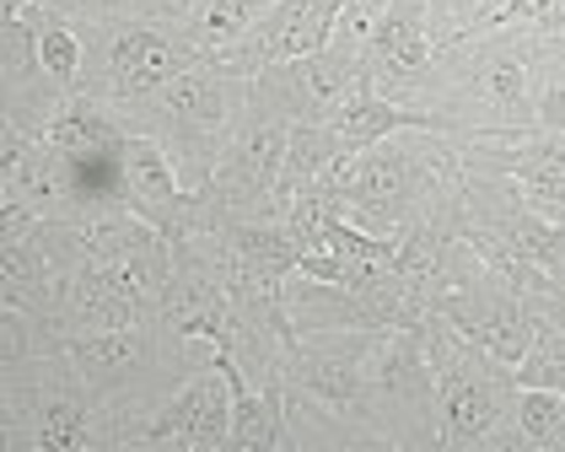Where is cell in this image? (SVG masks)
I'll list each match as a JSON object with an SVG mask.
<instances>
[{
  "label": "cell",
  "instance_id": "cell-12",
  "mask_svg": "<svg viewBox=\"0 0 565 452\" xmlns=\"http://www.w3.org/2000/svg\"><path fill=\"white\" fill-rule=\"evenodd\" d=\"M286 146H291V119L275 114L248 92L243 119L232 125V140L216 162V189L226 205V222H269L286 216V194H280V173H286Z\"/></svg>",
  "mask_w": 565,
  "mask_h": 452
},
{
  "label": "cell",
  "instance_id": "cell-9",
  "mask_svg": "<svg viewBox=\"0 0 565 452\" xmlns=\"http://www.w3.org/2000/svg\"><path fill=\"white\" fill-rule=\"evenodd\" d=\"M173 275V243H151L114 259H87L71 270L60 297V334H103V329H130L162 308Z\"/></svg>",
  "mask_w": 565,
  "mask_h": 452
},
{
  "label": "cell",
  "instance_id": "cell-11",
  "mask_svg": "<svg viewBox=\"0 0 565 452\" xmlns=\"http://www.w3.org/2000/svg\"><path fill=\"white\" fill-rule=\"evenodd\" d=\"M372 405L383 452H436V366L420 329H383L372 340Z\"/></svg>",
  "mask_w": 565,
  "mask_h": 452
},
{
  "label": "cell",
  "instance_id": "cell-20",
  "mask_svg": "<svg viewBox=\"0 0 565 452\" xmlns=\"http://www.w3.org/2000/svg\"><path fill=\"white\" fill-rule=\"evenodd\" d=\"M533 17L539 0H431V33L441 49L501 28H533Z\"/></svg>",
  "mask_w": 565,
  "mask_h": 452
},
{
  "label": "cell",
  "instance_id": "cell-17",
  "mask_svg": "<svg viewBox=\"0 0 565 452\" xmlns=\"http://www.w3.org/2000/svg\"><path fill=\"white\" fill-rule=\"evenodd\" d=\"M221 377L232 388V431L221 452H286V399L280 383H254L232 351L216 356Z\"/></svg>",
  "mask_w": 565,
  "mask_h": 452
},
{
  "label": "cell",
  "instance_id": "cell-2",
  "mask_svg": "<svg viewBox=\"0 0 565 452\" xmlns=\"http://www.w3.org/2000/svg\"><path fill=\"white\" fill-rule=\"evenodd\" d=\"M539 71H533V28H501L436 54L426 97L415 103L426 125L447 140H501L539 130Z\"/></svg>",
  "mask_w": 565,
  "mask_h": 452
},
{
  "label": "cell",
  "instance_id": "cell-4",
  "mask_svg": "<svg viewBox=\"0 0 565 452\" xmlns=\"http://www.w3.org/2000/svg\"><path fill=\"white\" fill-rule=\"evenodd\" d=\"M65 356L76 362L82 383L103 409V452H108V431L140 420L151 409H162L178 388L216 366L221 345L205 340H183L162 318H146L130 329H103V334H65Z\"/></svg>",
  "mask_w": 565,
  "mask_h": 452
},
{
  "label": "cell",
  "instance_id": "cell-26",
  "mask_svg": "<svg viewBox=\"0 0 565 452\" xmlns=\"http://www.w3.org/2000/svg\"><path fill=\"white\" fill-rule=\"evenodd\" d=\"M522 302H527V313L539 318V323H550V329L565 334V280H550L544 291H533V297H522Z\"/></svg>",
  "mask_w": 565,
  "mask_h": 452
},
{
  "label": "cell",
  "instance_id": "cell-13",
  "mask_svg": "<svg viewBox=\"0 0 565 452\" xmlns=\"http://www.w3.org/2000/svg\"><path fill=\"white\" fill-rule=\"evenodd\" d=\"M441 44L431 33V0H366V39H361V76L372 87L415 108L426 97Z\"/></svg>",
  "mask_w": 565,
  "mask_h": 452
},
{
  "label": "cell",
  "instance_id": "cell-10",
  "mask_svg": "<svg viewBox=\"0 0 565 452\" xmlns=\"http://www.w3.org/2000/svg\"><path fill=\"white\" fill-rule=\"evenodd\" d=\"M426 297L398 270H383L372 280H312V275H286V318L297 334H329V329H420L426 323Z\"/></svg>",
  "mask_w": 565,
  "mask_h": 452
},
{
  "label": "cell",
  "instance_id": "cell-15",
  "mask_svg": "<svg viewBox=\"0 0 565 452\" xmlns=\"http://www.w3.org/2000/svg\"><path fill=\"white\" fill-rule=\"evenodd\" d=\"M361 82V54L340 39L312 49L302 60H280L264 65L254 76V97L269 103L275 114H286L291 125H329L350 103V92Z\"/></svg>",
  "mask_w": 565,
  "mask_h": 452
},
{
  "label": "cell",
  "instance_id": "cell-18",
  "mask_svg": "<svg viewBox=\"0 0 565 452\" xmlns=\"http://www.w3.org/2000/svg\"><path fill=\"white\" fill-rule=\"evenodd\" d=\"M329 130H334V140H340V151L355 157V151H366V146L388 140L393 130H431V125H426V114H420V108L393 103V97H383V92L361 76L355 92H350V103L329 119Z\"/></svg>",
  "mask_w": 565,
  "mask_h": 452
},
{
  "label": "cell",
  "instance_id": "cell-23",
  "mask_svg": "<svg viewBox=\"0 0 565 452\" xmlns=\"http://www.w3.org/2000/svg\"><path fill=\"white\" fill-rule=\"evenodd\" d=\"M269 6L275 0H194L189 33L200 39L205 54H226V49H237L269 17Z\"/></svg>",
  "mask_w": 565,
  "mask_h": 452
},
{
  "label": "cell",
  "instance_id": "cell-3",
  "mask_svg": "<svg viewBox=\"0 0 565 452\" xmlns=\"http://www.w3.org/2000/svg\"><path fill=\"white\" fill-rule=\"evenodd\" d=\"M463 157L458 140L441 130H393L388 140L345 157L323 189L334 194L340 216L372 237H404L458 194Z\"/></svg>",
  "mask_w": 565,
  "mask_h": 452
},
{
  "label": "cell",
  "instance_id": "cell-16",
  "mask_svg": "<svg viewBox=\"0 0 565 452\" xmlns=\"http://www.w3.org/2000/svg\"><path fill=\"white\" fill-rule=\"evenodd\" d=\"M65 103L71 97L54 87L33 22L28 17H0V125L39 140V130Z\"/></svg>",
  "mask_w": 565,
  "mask_h": 452
},
{
  "label": "cell",
  "instance_id": "cell-6",
  "mask_svg": "<svg viewBox=\"0 0 565 452\" xmlns=\"http://www.w3.org/2000/svg\"><path fill=\"white\" fill-rule=\"evenodd\" d=\"M420 340L436 366V452H495L518 426V366L495 362L436 313H426Z\"/></svg>",
  "mask_w": 565,
  "mask_h": 452
},
{
  "label": "cell",
  "instance_id": "cell-28",
  "mask_svg": "<svg viewBox=\"0 0 565 452\" xmlns=\"http://www.w3.org/2000/svg\"><path fill=\"white\" fill-rule=\"evenodd\" d=\"M533 33H565V0H539Z\"/></svg>",
  "mask_w": 565,
  "mask_h": 452
},
{
  "label": "cell",
  "instance_id": "cell-1",
  "mask_svg": "<svg viewBox=\"0 0 565 452\" xmlns=\"http://www.w3.org/2000/svg\"><path fill=\"white\" fill-rule=\"evenodd\" d=\"M372 329L297 334L275 366L286 452H383L372 405Z\"/></svg>",
  "mask_w": 565,
  "mask_h": 452
},
{
  "label": "cell",
  "instance_id": "cell-5",
  "mask_svg": "<svg viewBox=\"0 0 565 452\" xmlns=\"http://www.w3.org/2000/svg\"><path fill=\"white\" fill-rule=\"evenodd\" d=\"M254 82L226 71L216 54L178 71L168 82H157L151 92H140L130 103H119V125L125 136H146L168 151V162L178 168L183 189H205L216 179V162L232 140V125L243 119Z\"/></svg>",
  "mask_w": 565,
  "mask_h": 452
},
{
  "label": "cell",
  "instance_id": "cell-22",
  "mask_svg": "<svg viewBox=\"0 0 565 452\" xmlns=\"http://www.w3.org/2000/svg\"><path fill=\"white\" fill-rule=\"evenodd\" d=\"M345 162V151H340V140L329 125H291V146H286V173H280V194H286V211H291V200L307 194V189H318V183L329 179L334 168Z\"/></svg>",
  "mask_w": 565,
  "mask_h": 452
},
{
  "label": "cell",
  "instance_id": "cell-8",
  "mask_svg": "<svg viewBox=\"0 0 565 452\" xmlns=\"http://www.w3.org/2000/svg\"><path fill=\"white\" fill-rule=\"evenodd\" d=\"M82 28V92L92 103H130L157 82H168L178 71L211 60L200 39L189 33V22H162V17H130V11H97Z\"/></svg>",
  "mask_w": 565,
  "mask_h": 452
},
{
  "label": "cell",
  "instance_id": "cell-27",
  "mask_svg": "<svg viewBox=\"0 0 565 452\" xmlns=\"http://www.w3.org/2000/svg\"><path fill=\"white\" fill-rule=\"evenodd\" d=\"M533 114H539V130L565 136V82H539V103H533Z\"/></svg>",
  "mask_w": 565,
  "mask_h": 452
},
{
  "label": "cell",
  "instance_id": "cell-24",
  "mask_svg": "<svg viewBox=\"0 0 565 452\" xmlns=\"http://www.w3.org/2000/svg\"><path fill=\"white\" fill-rule=\"evenodd\" d=\"M518 383L522 388H561L565 394V334L561 329L539 323V334H533V345H527V356L518 366Z\"/></svg>",
  "mask_w": 565,
  "mask_h": 452
},
{
  "label": "cell",
  "instance_id": "cell-25",
  "mask_svg": "<svg viewBox=\"0 0 565 452\" xmlns=\"http://www.w3.org/2000/svg\"><path fill=\"white\" fill-rule=\"evenodd\" d=\"M533 71L539 82H565V33H533Z\"/></svg>",
  "mask_w": 565,
  "mask_h": 452
},
{
  "label": "cell",
  "instance_id": "cell-19",
  "mask_svg": "<svg viewBox=\"0 0 565 452\" xmlns=\"http://www.w3.org/2000/svg\"><path fill=\"white\" fill-rule=\"evenodd\" d=\"M216 237L226 243L232 265L264 275V280H286V275H297V265H302V237L291 232L286 216H269V222H221Z\"/></svg>",
  "mask_w": 565,
  "mask_h": 452
},
{
  "label": "cell",
  "instance_id": "cell-7",
  "mask_svg": "<svg viewBox=\"0 0 565 452\" xmlns=\"http://www.w3.org/2000/svg\"><path fill=\"white\" fill-rule=\"evenodd\" d=\"M0 442L11 452H103V409L65 340L33 362L0 366Z\"/></svg>",
  "mask_w": 565,
  "mask_h": 452
},
{
  "label": "cell",
  "instance_id": "cell-21",
  "mask_svg": "<svg viewBox=\"0 0 565 452\" xmlns=\"http://www.w3.org/2000/svg\"><path fill=\"white\" fill-rule=\"evenodd\" d=\"M495 452H565V394L561 388H522L518 426Z\"/></svg>",
  "mask_w": 565,
  "mask_h": 452
},
{
  "label": "cell",
  "instance_id": "cell-14",
  "mask_svg": "<svg viewBox=\"0 0 565 452\" xmlns=\"http://www.w3.org/2000/svg\"><path fill=\"white\" fill-rule=\"evenodd\" d=\"M232 431V388L221 366L194 372L162 409L108 431V452H221Z\"/></svg>",
  "mask_w": 565,
  "mask_h": 452
}]
</instances>
